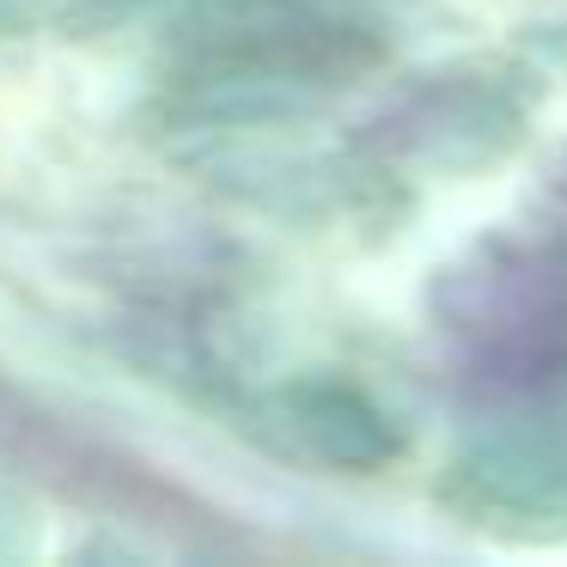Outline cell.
Masks as SVG:
<instances>
[{"instance_id": "1", "label": "cell", "mask_w": 567, "mask_h": 567, "mask_svg": "<svg viewBox=\"0 0 567 567\" xmlns=\"http://www.w3.org/2000/svg\"><path fill=\"white\" fill-rule=\"evenodd\" d=\"M452 336L470 367L506 391L567 384V189L543 220L457 275Z\"/></svg>"}]
</instances>
